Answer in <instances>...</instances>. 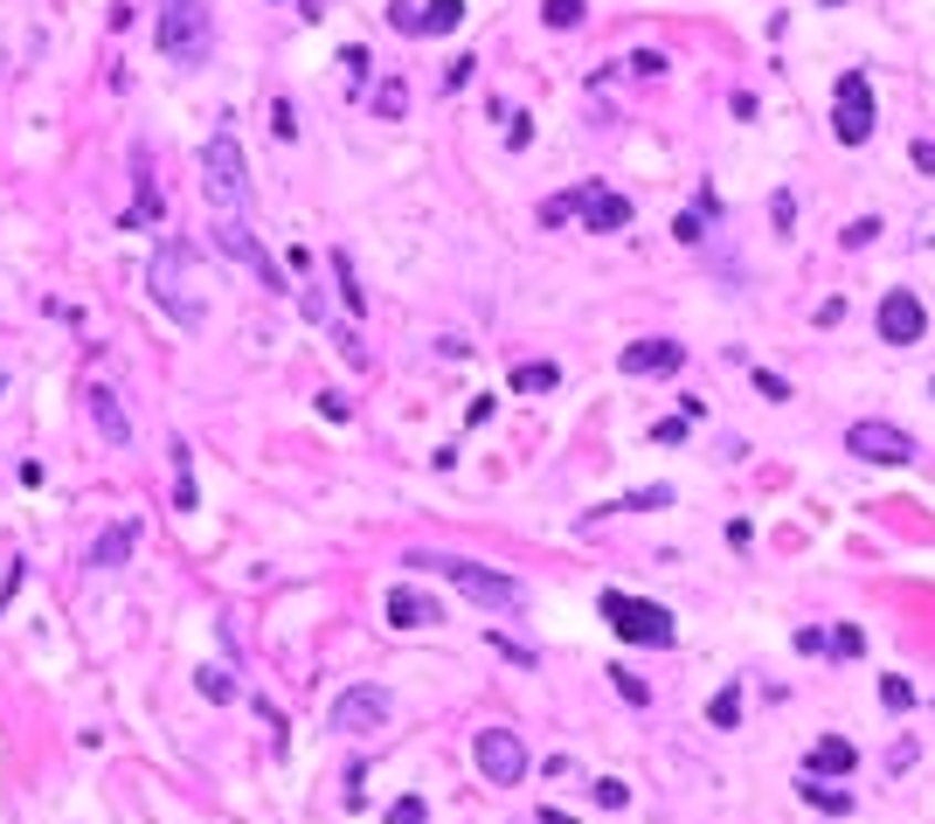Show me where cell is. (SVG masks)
Instances as JSON below:
<instances>
[{"instance_id": "6da1fadb", "label": "cell", "mask_w": 935, "mask_h": 824, "mask_svg": "<svg viewBox=\"0 0 935 824\" xmlns=\"http://www.w3.org/2000/svg\"><path fill=\"white\" fill-rule=\"evenodd\" d=\"M146 292H153V305H160L167 319H180L188 332L208 326V305H201V292H195V256H188V243H160V250H153Z\"/></svg>"}, {"instance_id": "7a4b0ae2", "label": "cell", "mask_w": 935, "mask_h": 824, "mask_svg": "<svg viewBox=\"0 0 935 824\" xmlns=\"http://www.w3.org/2000/svg\"><path fill=\"white\" fill-rule=\"evenodd\" d=\"M409 569H437V575H451V582H458L479 610H519V603H527V589H519L513 575L485 569V561H464V554H409Z\"/></svg>"}, {"instance_id": "3957f363", "label": "cell", "mask_w": 935, "mask_h": 824, "mask_svg": "<svg viewBox=\"0 0 935 824\" xmlns=\"http://www.w3.org/2000/svg\"><path fill=\"white\" fill-rule=\"evenodd\" d=\"M153 35H160V56L195 70L208 56V42H216V21H208L201 0H160V14H153Z\"/></svg>"}, {"instance_id": "277c9868", "label": "cell", "mask_w": 935, "mask_h": 824, "mask_svg": "<svg viewBox=\"0 0 935 824\" xmlns=\"http://www.w3.org/2000/svg\"><path fill=\"white\" fill-rule=\"evenodd\" d=\"M201 188H208V201H216V215H243L250 209V173H243L237 133H216L201 146Z\"/></svg>"}, {"instance_id": "5b68a950", "label": "cell", "mask_w": 935, "mask_h": 824, "mask_svg": "<svg viewBox=\"0 0 935 824\" xmlns=\"http://www.w3.org/2000/svg\"><path fill=\"white\" fill-rule=\"evenodd\" d=\"M603 624L623 637V645H652V652H665L672 637H680V624H672V610H665V603L623 596V589H603Z\"/></svg>"}, {"instance_id": "8992f818", "label": "cell", "mask_w": 935, "mask_h": 824, "mask_svg": "<svg viewBox=\"0 0 935 824\" xmlns=\"http://www.w3.org/2000/svg\"><path fill=\"white\" fill-rule=\"evenodd\" d=\"M873 125H880V112H873L866 70H845V76H839V97H831V133H839L845 146H866Z\"/></svg>"}, {"instance_id": "52a82bcc", "label": "cell", "mask_w": 935, "mask_h": 824, "mask_svg": "<svg viewBox=\"0 0 935 824\" xmlns=\"http://www.w3.org/2000/svg\"><path fill=\"white\" fill-rule=\"evenodd\" d=\"M472 762H479V777L500 783V790H513L519 777H527V749H519L513 728H485V735L472 741Z\"/></svg>"}, {"instance_id": "ba28073f", "label": "cell", "mask_w": 935, "mask_h": 824, "mask_svg": "<svg viewBox=\"0 0 935 824\" xmlns=\"http://www.w3.org/2000/svg\"><path fill=\"white\" fill-rule=\"evenodd\" d=\"M845 451L866 457V465H915V436L894 430V423H873V416L845 430Z\"/></svg>"}, {"instance_id": "9c48e42d", "label": "cell", "mask_w": 935, "mask_h": 824, "mask_svg": "<svg viewBox=\"0 0 935 824\" xmlns=\"http://www.w3.org/2000/svg\"><path fill=\"white\" fill-rule=\"evenodd\" d=\"M326 728L333 735H375V728H388V693L381 686H347L340 700H333Z\"/></svg>"}, {"instance_id": "30bf717a", "label": "cell", "mask_w": 935, "mask_h": 824, "mask_svg": "<svg viewBox=\"0 0 935 824\" xmlns=\"http://www.w3.org/2000/svg\"><path fill=\"white\" fill-rule=\"evenodd\" d=\"M216 243H222L229 256H237V264H250V271L264 277L271 292H292V285H284V271L271 264V250H264V243L250 236V222H243V215H216Z\"/></svg>"}, {"instance_id": "8fae6325", "label": "cell", "mask_w": 935, "mask_h": 824, "mask_svg": "<svg viewBox=\"0 0 935 824\" xmlns=\"http://www.w3.org/2000/svg\"><path fill=\"white\" fill-rule=\"evenodd\" d=\"M873 326H880V340H887V347H915L922 332H928V313H922L915 292H887V298H880V313H873Z\"/></svg>"}, {"instance_id": "7c38bea8", "label": "cell", "mask_w": 935, "mask_h": 824, "mask_svg": "<svg viewBox=\"0 0 935 824\" xmlns=\"http://www.w3.org/2000/svg\"><path fill=\"white\" fill-rule=\"evenodd\" d=\"M576 215H582V229H596V236H610V229H631V201L623 194H610V188H576Z\"/></svg>"}, {"instance_id": "4fadbf2b", "label": "cell", "mask_w": 935, "mask_h": 824, "mask_svg": "<svg viewBox=\"0 0 935 824\" xmlns=\"http://www.w3.org/2000/svg\"><path fill=\"white\" fill-rule=\"evenodd\" d=\"M133 188H139V201L118 215V229H146V222H160L167 201H160V180H153V152H146V146H133Z\"/></svg>"}, {"instance_id": "5bb4252c", "label": "cell", "mask_w": 935, "mask_h": 824, "mask_svg": "<svg viewBox=\"0 0 935 824\" xmlns=\"http://www.w3.org/2000/svg\"><path fill=\"white\" fill-rule=\"evenodd\" d=\"M680 360H686V347H680V340H631L617 368H623V374H672Z\"/></svg>"}, {"instance_id": "9a60e30c", "label": "cell", "mask_w": 935, "mask_h": 824, "mask_svg": "<svg viewBox=\"0 0 935 824\" xmlns=\"http://www.w3.org/2000/svg\"><path fill=\"white\" fill-rule=\"evenodd\" d=\"M437 616H444V610H437L423 589H388V624H396V631H423V624H437Z\"/></svg>"}, {"instance_id": "2e32d148", "label": "cell", "mask_w": 935, "mask_h": 824, "mask_svg": "<svg viewBox=\"0 0 935 824\" xmlns=\"http://www.w3.org/2000/svg\"><path fill=\"white\" fill-rule=\"evenodd\" d=\"M91 423L104 430V444H112V451L133 444V423H125V409H118V395H112V389H91Z\"/></svg>"}, {"instance_id": "e0dca14e", "label": "cell", "mask_w": 935, "mask_h": 824, "mask_svg": "<svg viewBox=\"0 0 935 824\" xmlns=\"http://www.w3.org/2000/svg\"><path fill=\"white\" fill-rule=\"evenodd\" d=\"M852 762H860V749H852L845 735L811 741V777H852Z\"/></svg>"}, {"instance_id": "ac0fdd59", "label": "cell", "mask_w": 935, "mask_h": 824, "mask_svg": "<svg viewBox=\"0 0 935 824\" xmlns=\"http://www.w3.org/2000/svg\"><path fill=\"white\" fill-rule=\"evenodd\" d=\"M201 493H195V451L188 444H174V513H195Z\"/></svg>"}, {"instance_id": "d6986e66", "label": "cell", "mask_w": 935, "mask_h": 824, "mask_svg": "<svg viewBox=\"0 0 935 824\" xmlns=\"http://www.w3.org/2000/svg\"><path fill=\"white\" fill-rule=\"evenodd\" d=\"M513 389L519 395H548V389H561V368L555 360H527V368H513Z\"/></svg>"}, {"instance_id": "ffe728a7", "label": "cell", "mask_w": 935, "mask_h": 824, "mask_svg": "<svg viewBox=\"0 0 935 824\" xmlns=\"http://www.w3.org/2000/svg\"><path fill=\"white\" fill-rule=\"evenodd\" d=\"M125 554H133V527H125V520H118V527H104V534H97V548H91V561H97V569H118V561H125Z\"/></svg>"}, {"instance_id": "44dd1931", "label": "cell", "mask_w": 935, "mask_h": 824, "mask_svg": "<svg viewBox=\"0 0 935 824\" xmlns=\"http://www.w3.org/2000/svg\"><path fill=\"white\" fill-rule=\"evenodd\" d=\"M333 277H340V298H347V313L360 319V313H368V285H360V277H354V256H347V250H333Z\"/></svg>"}, {"instance_id": "7402d4cb", "label": "cell", "mask_w": 935, "mask_h": 824, "mask_svg": "<svg viewBox=\"0 0 935 824\" xmlns=\"http://www.w3.org/2000/svg\"><path fill=\"white\" fill-rule=\"evenodd\" d=\"M797 796H803V804H811V811H831V817H845L852 811V790H831V783H797Z\"/></svg>"}, {"instance_id": "603a6c76", "label": "cell", "mask_w": 935, "mask_h": 824, "mask_svg": "<svg viewBox=\"0 0 935 824\" xmlns=\"http://www.w3.org/2000/svg\"><path fill=\"white\" fill-rule=\"evenodd\" d=\"M458 21H464V0H430V8H423V35H451Z\"/></svg>"}, {"instance_id": "cb8c5ba5", "label": "cell", "mask_w": 935, "mask_h": 824, "mask_svg": "<svg viewBox=\"0 0 935 824\" xmlns=\"http://www.w3.org/2000/svg\"><path fill=\"white\" fill-rule=\"evenodd\" d=\"M582 14H589V0H540V21H548V29H582Z\"/></svg>"}, {"instance_id": "d4e9b609", "label": "cell", "mask_w": 935, "mask_h": 824, "mask_svg": "<svg viewBox=\"0 0 935 824\" xmlns=\"http://www.w3.org/2000/svg\"><path fill=\"white\" fill-rule=\"evenodd\" d=\"M707 720H714V728H735V720H742V686H721L714 707H707Z\"/></svg>"}, {"instance_id": "484cf974", "label": "cell", "mask_w": 935, "mask_h": 824, "mask_svg": "<svg viewBox=\"0 0 935 824\" xmlns=\"http://www.w3.org/2000/svg\"><path fill=\"white\" fill-rule=\"evenodd\" d=\"M375 112H381V118H402V112H409V91L396 84V76H388V84L375 91Z\"/></svg>"}, {"instance_id": "4316f807", "label": "cell", "mask_w": 935, "mask_h": 824, "mask_svg": "<svg viewBox=\"0 0 935 824\" xmlns=\"http://www.w3.org/2000/svg\"><path fill=\"white\" fill-rule=\"evenodd\" d=\"M831 652H839V658H860V652H866V631H860V624H839V631H831Z\"/></svg>"}, {"instance_id": "83f0119b", "label": "cell", "mask_w": 935, "mask_h": 824, "mask_svg": "<svg viewBox=\"0 0 935 824\" xmlns=\"http://www.w3.org/2000/svg\"><path fill=\"white\" fill-rule=\"evenodd\" d=\"M880 700H887V707L901 714V707H915V686H907L901 673H887V679H880Z\"/></svg>"}, {"instance_id": "f1b7e54d", "label": "cell", "mask_w": 935, "mask_h": 824, "mask_svg": "<svg viewBox=\"0 0 935 824\" xmlns=\"http://www.w3.org/2000/svg\"><path fill=\"white\" fill-rule=\"evenodd\" d=\"M201 693H208V700H237V679H229L222 665H208V673H201Z\"/></svg>"}, {"instance_id": "f546056e", "label": "cell", "mask_w": 935, "mask_h": 824, "mask_svg": "<svg viewBox=\"0 0 935 824\" xmlns=\"http://www.w3.org/2000/svg\"><path fill=\"white\" fill-rule=\"evenodd\" d=\"M568 215H576V194H555V201H540V229H561Z\"/></svg>"}, {"instance_id": "4dcf8cb0", "label": "cell", "mask_w": 935, "mask_h": 824, "mask_svg": "<svg viewBox=\"0 0 935 824\" xmlns=\"http://www.w3.org/2000/svg\"><path fill=\"white\" fill-rule=\"evenodd\" d=\"M596 790V804H603V811H623V804H631V790H623L617 777H603V783H589Z\"/></svg>"}, {"instance_id": "1f68e13d", "label": "cell", "mask_w": 935, "mask_h": 824, "mask_svg": "<svg viewBox=\"0 0 935 824\" xmlns=\"http://www.w3.org/2000/svg\"><path fill=\"white\" fill-rule=\"evenodd\" d=\"M623 506H631V513H659V506H672V493H665V485H644V493H631Z\"/></svg>"}, {"instance_id": "d6a6232c", "label": "cell", "mask_w": 935, "mask_h": 824, "mask_svg": "<svg viewBox=\"0 0 935 824\" xmlns=\"http://www.w3.org/2000/svg\"><path fill=\"white\" fill-rule=\"evenodd\" d=\"M617 693H623V700H631V707H644V700H652V686H644L638 673H623V665H617Z\"/></svg>"}, {"instance_id": "836d02e7", "label": "cell", "mask_w": 935, "mask_h": 824, "mask_svg": "<svg viewBox=\"0 0 935 824\" xmlns=\"http://www.w3.org/2000/svg\"><path fill=\"white\" fill-rule=\"evenodd\" d=\"M672 236H680V243H700V236H707V215H700V209H686L680 222H672Z\"/></svg>"}, {"instance_id": "e575fe53", "label": "cell", "mask_w": 935, "mask_h": 824, "mask_svg": "<svg viewBox=\"0 0 935 824\" xmlns=\"http://www.w3.org/2000/svg\"><path fill=\"white\" fill-rule=\"evenodd\" d=\"M388 824H430V811H423V796H402L396 811H388Z\"/></svg>"}, {"instance_id": "d590c367", "label": "cell", "mask_w": 935, "mask_h": 824, "mask_svg": "<svg viewBox=\"0 0 935 824\" xmlns=\"http://www.w3.org/2000/svg\"><path fill=\"white\" fill-rule=\"evenodd\" d=\"M873 236H880V222H873V215H860V222H852V229H845V250H866Z\"/></svg>"}, {"instance_id": "8d00e7d4", "label": "cell", "mask_w": 935, "mask_h": 824, "mask_svg": "<svg viewBox=\"0 0 935 824\" xmlns=\"http://www.w3.org/2000/svg\"><path fill=\"white\" fill-rule=\"evenodd\" d=\"M756 389H763L769 402H790V381H784V374H769V368H756Z\"/></svg>"}, {"instance_id": "74e56055", "label": "cell", "mask_w": 935, "mask_h": 824, "mask_svg": "<svg viewBox=\"0 0 935 824\" xmlns=\"http://www.w3.org/2000/svg\"><path fill=\"white\" fill-rule=\"evenodd\" d=\"M485 645L500 652V658H513V665H534V652H527V645H513V637H492V631H485Z\"/></svg>"}, {"instance_id": "f35d334b", "label": "cell", "mask_w": 935, "mask_h": 824, "mask_svg": "<svg viewBox=\"0 0 935 824\" xmlns=\"http://www.w3.org/2000/svg\"><path fill=\"white\" fill-rule=\"evenodd\" d=\"M271 133H277V139H292V133H298V118H292V105H284V97L271 105Z\"/></svg>"}, {"instance_id": "ab89813d", "label": "cell", "mask_w": 935, "mask_h": 824, "mask_svg": "<svg viewBox=\"0 0 935 824\" xmlns=\"http://www.w3.org/2000/svg\"><path fill=\"white\" fill-rule=\"evenodd\" d=\"M631 70H638V76H659V70H665V56H659V49H638Z\"/></svg>"}, {"instance_id": "60d3db41", "label": "cell", "mask_w": 935, "mask_h": 824, "mask_svg": "<svg viewBox=\"0 0 935 824\" xmlns=\"http://www.w3.org/2000/svg\"><path fill=\"white\" fill-rule=\"evenodd\" d=\"M340 63H347V76H354V84H368V49H347Z\"/></svg>"}, {"instance_id": "b9f144b4", "label": "cell", "mask_w": 935, "mask_h": 824, "mask_svg": "<svg viewBox=\"0 0 935 824\" xmlns=\"http://www.w3.org/2000/svg\"><path fill=\"white\" fill-rule=\"evenodd\" d=\"M915 167H922V173H935V139H915Z\"/></svg>"}, {"instance_id": "7bdbcfd3", "label": "cell", "mask_w": 935, "mask_h": 824, "mask_svg": "<svg viewBox=\"0 0 935 824\" xmlns=\"http://www.w3.org/2000/svg\"><path fill=\"white\" fill-rule=\"evenodd\" d=\"M540 824H576V817H568V811H540Z\"/></svg>"}]
</instances>
